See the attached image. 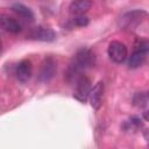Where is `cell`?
Wrapping results in <instances>:
<instances>
[{"instance_id": "cell-1", "label": "cell", "mask_w": 149, "mask_h": 149, "mask_svg": "<svg viewBox=\"0 0 149 149\" xmlns=\"http://www.w3.org/2000/svg\"><path fill=\"white\" fill-rule=\"evenodd\" d=\"M95 54L88 48L79 49L73 56L66 72L65 78L69 83H76L81 76L83 71L92 68L95 64Z\"/></svg>"}, {"instance_id": "cell-2", "label": "cell", "mask_w": 149, "mask_h": 149, "mask_svg": "<svg viewBox=\"0 0 149 149\" xmlns=\"http://www.w3.org/2000/svg\"><path fill=\"white\" fill-rule=\"evenodd\" d=\"M91 80L83 74L76 83H74V91H73V98H76L80 102H86L90 98L91 91H92Z\"/></svg>"}, {"instance_id": "cell-3", "label": "cell", "mask_w": 149, "mask_h": 149, "mask_svg": "<svg viewBox=\"0 0 149 149\" xmlns=\"http://www.w3.org/2000/svg\"><path fill=\"white\" fill-rule=\"evenodd\" d=\"M144 16H147V13L141 10V9H136V10H132L128 12L126 14H123L120 17V26L123 29H130L134 30L144 19Z\"/></svg>"}, {"instance_id": "cell-4", "label": "cell", "mask_w": 149, "mask_h": 149, "mask_svg": "<svg viewBox=\"0 0 149 149\" xmlns=\"http://www.w3.org/2000/svg\"><path fill=\"white\" fill-rule=\"evenodd\" d=\"M107 54L109 56V58L116 63V64H121L123 63L127 57H128V50L125 43L120 42V41H112L108 44V49H107Z\"/></svg>"}, {"instance_id": "cell-5", "label": "cell", "mask_w": 149, "mask_h": 149, "mask_svg": "<svg viewBox=\"0 0 149 149\" xmlns=\"http://www.w3.org/2000/svg\"><path fill=\"white\" fill-rule=\"evenodd\" d=\"M57 71V63L52 57H48L43 61L40 72H38V80L42 83L50 81Z\"/></svg>"}, {"instance_id": "cell-6", "label": "cell", "mask_w": 149, "mask_h": 149, "mask_svg": "<svg viewBox=\"0 0 149 149\" xmlns=\"http://www.w3.org/2000/svg\"><path fill=\"white\" fill-rule=\"evenodd\" d=\"M33 73V65L29 59H22L16 64L15 68V76L19 81L27 83Z\"/></svg>"}, {"instance_id": "cell-7", "label": "cell", "mask_w": 149, "mask_h": 149, "mask_svg": "<svg viewBox=\"0 0 149 149\" xmlns=\"http://www.w3.org/2000/svg\"><path fill=\"white\" fill-rule=\"evenodd\" d=\"M29 36L33 40L42 41V42H52L56 40V33L51 28H47V27L34 28L29 34Z\"/></svg>"}, {"instance_id": "cell-8", "label": "cell", "mask_w": 149, "mask_h": 149, "mask_svg": "<svg viewBox=\"0 0 149 149\" xmlns=\"http://www.w3.org/2000/svg\"><path fill=\"white\" fill-rule=\"evenodd\" d=\"M104 92H105V85L102 81H98L92 91H91V94H90V102H91V106L93 109L98 111L102 104V98H104Z\"/></svg>"}, {"instance_id": "cell-9", "label": "cell", "mask_w": 149, "mask_h": 149, "mask_svg": "<svg viewBox=\"0 0 149 149\" xmlns=\"http://www.w3.org/2000/svg\"><path fill=\"white\" fill-rule=\"evenodd\" d=\"M0 24L1 28L10 34H17L21 31V24L19 23L17 20L14 17H10L8 15H1L0 16Z\"/></svg>"}, {"instance_id": "cell-10", "label": "cell", "mask_w": 149, "mask_h": 149, "mask_svg": "<svg viewBox=\"0 0 149 149\" xmlns=\"http://www.w3.org/2000/svg\"><path fill=\"white\" fill-rule=\"evenodd\" d=\"M92 7V2L88 0H78V1H72L69 5V12L74 15H85V13Z\"/></svg>"}, {"instance_id": "cell-11", "label": "cell", "mask_w": 149, "mask_h": 149, "mask_svg": "<svg viewBox=\"0 0 149 149\" xmlns=\"http://www.w3.org/2000/svg\"><path fill=\"white\" fill-rule=\"evenodd\" d=\"M147 58V54L141 51V50H137V49H134L133 54L130 55L129 59H128V66L130 69H136V68H140L144 61Z\"/></svg>"}, {"instance_id": "cell-12", "label": "cell", "mask_w": 149, "mask_h": 149, "mask_svg": "<svg viewBox=\"0 0 149 149\" xmlns=\"http://www.w3.org/2000/svg\"><path fill=\"white\" fill-rule=\"evenodd\" d=\"M12 10H13L15 14H17L20 17L24 19V20L31 21V20L34 19V14H33L31 9H30L29 7H27L26 5H23V3H20V2L13 3V5H12Z\"/></svg>"}, {"instance_id": "cell-13", "label": "cell", "mask_w": 149, "mask_h": 149, "mask_svg": "<svg viewBox=\"0 0 149 149\" xmlns=\"http://www.w3.org/2000/svg\"><path fill=\"white\" fill-rule=\"evenodd\" d=\"M149 102V92H137L133 97V104L136 107H144Z\"/></svg>"}, {"instance_id": "cell-14", "label": "cell", "mask_w": 149, "mask_h": 149, "mask_svg": "<svg viewBox=\"0 0 149 149\" xmlns=\"http://www.w3.org/2000/svg\"><path fill=\"white\" fill-rule=\"evenodd\" d=\"M142 127V121L139 118H130L125 122V128L126 130H137L139 128Z\"/></svg>"}, {"instance_id": "cell-15", "label": "cell", "mask_w": 149, "mask_h": 149, "mask_svg": "<svg viewBox=\"0 0 149 149\" xmlns=\"http://www.w3.org/2000/svg\"><path fill=\"white\" fill-rule=\"evenodd\" d=\"M72 23L78 27H85L88 24V17L86 15H78L72 19Z\"/></svg>"}, {"instance_id": "cell-16", "label": "cell", "mask_w": 149, "mask_h": 149, "mask_svg": "<svg viewBox=\"0 0 149 149\" xmlns=\"http://www.w3.org/2000/svg\"><path fill=\"white\" fill-rule=\"evenodd\" d=\"M135 49L141 50V51H143L148 55L149 54V41H139L135 44Z\"/></svg>"}, {"instance_id": "cell-17", "label": "cell", "mask_w": 149, "mask_h": 149, "mask_svg": "<svg viewBox=\"0 0 149 149\" xmlns=\"http://www.w3.org/2000/svg\"><path fill=\"white\" fill-rule=\"evenodd\" d=\"M143 118H144L146 121H149V111H147V112L143 113Z\"/></svg>"}]
</instances>
